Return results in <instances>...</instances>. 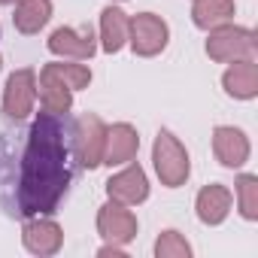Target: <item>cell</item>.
<instances>
[{
	"instance_id": "15",
	"label": "cell",
	"mask_w": 258,
	"mask_h": 258,
	"mask_svg": "<svg viewBox=\"0 0 258 258\" xmlns=\"http://www.w3.org/2000/svg\"><path fill=\"white\" fill-rule=\"evenodd\" d=\"M52 19V0H19L13 22L22 34H40Z\"/></svg>"
},
{
	"instance_id": "22",
	"label": "cell",
	"mask_w": 258,
	"mask_h": 258,
	"mask_svg": "<svg viewBox=\"0 0 258 258\" xmlns=\"http://www.w3.org/2000/svg\"><path fill=\"white\" fill-rule=\"evenodd\" d=\"M10 4H16V0H0V7H10Z\"/></svg>"
},
{
	"instance_id": "2",
	"label": "cell",
	"mask_w": 258,
	"mask_h": 258,
	"mask_svg": "<svg viewBox=\"0 0 258 258\" xmlns=\"http://www.w3.org/2000/svg\"><path fill=\"white\" fill-rule=\"evenodd\" d=\"M152 161H155V173H158L161 185L179 188L188 179V170H191L188 152L170 131H158L155 146H152Z\"/></svg>"
},
{
	"instance_id": "11",
	"label": "cell",
	"mask_w": 258,
	"mask_h": 258,
	"mask_svg": "<svg viewBox=\"0 0 258 258\" xmlns=\"http://www.w3.org/2000/svg\"><path fill=\"white\" fill-rule=\"evenodd\" d=\"M140 149V137L137 131L127 121H118L112 127H106V143H103V164L109 167H118V164H127L134 161Z\"/></svg>"
},
{
	"instance_id": "8",
	"label": "cell",
	"mask_w": 258,
	"mask_h": 258,
	"mask_svg": "<svg viewBox=\"0 0 258 258\" xmlns=\"http://www.w3.org/2000/svg\"><path fill=\"white\" fill-rule=\"evenodd\" d=\"M106 195H109V201L124 204V207L143 204V201L149 198V179H146L143 167L127 161V167H124L121 173H115V176L106 182Z\"/></svg>"
},
{
	"instance_id": "6",
	"label": "cell",
	"mask_w": 258,
	"mask_h": 258,
	"mask_svg": "<svg viewBox=\"0 0 258 258\" xmlns=\"http://www.w3.org/2000/svg\"><path fill=\"white\" fill-rule=\"evenodd\" d=\"M34 100H37V73L31 67H22L16 70L10 79H7V91H4V112L16 121L28 118L31 109H34Z\"/></svg>"
},
{
	"instance_id": "21",
	"label": "cell",
	"mask_w": 258,
	"mask_h": 258,
	"mask_svg": "<svg viewBox=\"0 0 258 258\" xmlns=\"http://www.w3.org/2000/svg\"><path fill=\"white\" fill-rule=\"evenodd\" d=\"M155 255L158 258H188L191 255V246H188V240L179 231H164L155 240Z\"/></svg>"
},
{
	"instance_id": "14",
	"label": "cell",
	"mask_w": 258,
	"mask_h": 258,
	"mask_svg": "<svg viewBox=\"0 0 258 258\" xmlns=\"http://www.w3.org/2000/svg\"><path fill=\"white\" fill-rule=\"evenodd\" d=\"M231 191L225 185H204L198 191V201H195V210H198V219L204 225H222L231 213Z\"/></svg>"
},
{
	"instance_id": "19",
	"label": "cell",
	"mask_w": 258,
	"mask_h": 258,
	"mask_svg": "<svg viewBox=\"0 0 258 258\" xmlns=\"http://www.w3.org/2000/svg\"><path fill=\"white\" fill-rule=\"evenodd\" d=\"M43 70H49L52 76H58L70 91L88 88V82H91V70H88L85 64H64V61H52V64H46Z\"/></svg>"
},
{
	"instance_id": "16",
	"label": "cell",
	"mask_w": 258,
	"mask_h": 258,
	"mask_svg": "<svg viewBox=\"0 0 258 258\" xmlns=\"http://www.w3.org/2000/svg\"><path fill=\"white\" fill-rule=\"evenodd\" d=\"M124 43H127V16L118 7H106L100 13V49L112 55Z\"/></svg>"
},
{
	"instance_id": "13",
	"label": "cell",
	"mask_w": 258,
	"mask_h": 258,
	"mask_svg": "<svg viewBox=\"0 0 258 258\" xmlns=\"http://www.w3.org/2000/svg\"><path fill=\"white\" fill-rule=\"evenodd\" d=\"M222 85L231 97L237 100H252L258 94V64L255 58H240V61H231V67L225 70L222 76Z\"/></svg>"
},
{
	"instance_id": "17",
	"label": "cell",
	"mask_w": 258,
	"mask_h": 258,
	"mask_svg": "<svg viewBox=\"0 0 258 258\" xmlns=\"http://www.w3.org/2000/svg\"><path fill=\"white\" fill-rule=\"evenodd\" d=\"M37 94H40L43 109H49V112H70V106H73V91L58 76H52L49 70H40Z\"/></svg>"
},
{
	"instance_id": "23",
	"label": "cell",
	"mask_w": 258,
	"mask_h": 258,
	"mask_svg": "<svg viewBox=\"0 0 258 258\" xmlns=\"http://www.w3.org/2000/svg\"><path fill=\"white\" fill-rule=\"evenodd\" d=\"M0 64H4V61H0Z\"/></svg>"
},
{
	"instance_id": "7",
	"label": "cell",
	"mask_w": 258,
	"mask_h": 258,
	"mask_svg": "<svg viewBox=\"0 0 258 258\" xmlns=\"http://www.w3.org/2000/svg\"><path fill=\"white\" fill-rule=\"evenodd\" d=\"M97 231L106 243L112 246H124V243H131L137 237V216L127 210L124 204H103L100 213H97Z\"/></svg>"
},
{
	"instance_id": "18",
	"label": "cell",
	"mask_w": 258,
	"mask_h": 258,
	"mask_svg": "<svg viewBox=\"0 0 258 258\" xmlns=\"http://www.w3.org/2000/svg\"><path fill=\"white\" fill-rule=\"evenodd\" d=\"M191 19L201 31H213L234 19V0H195Z\"/></svg>"
},
{
	"instance_id": "5",
	"label": "cell",
	"mask_w": 258,
	"mask_h": 258,
	"mask_svg": "<svg viewBox=\"0 0 258 258\" xmlns=\"http://www.w3.org/2000/svg\"><path fill=\"white\" fill-rule=\"evenodd\" d=\"M167 37H170V31H167L164 19L155 13H137L134 19H127V43H131V49L140 58H152V55L164 52Z\"/></svg>"
},
{
	"instance_id": "9",
	"label": "cell",
	"mask_w": 258,
	"mask_h": 258,
	"mask_svg": "<svg viewBox=\"0 0 258 258\" xmlns=\"http://www.w3.org/2000/svg\"><path fill=\"white\" fill-rule=\"evenodd\" d=\"M49 52L61 55V58H73V61H88L97 52L94 31L88 25H82V28H58L49 37Z\"/></svg>"
},
{
	"instance_id": "20",
	"label": "cell",
	"mask_w": 258,
	"mask_h": 258,
	"mask_svg": "<svg viewBox=\"0 0 258 258\" xmlns=\"http://www.w3.org/2000/svg\"><path fill=\"white\" fill-rule=\"evenodd\" d=\"M237 201H240L243 219L255 222V219H258V176L243 173V176L237 179Z\"/></svg>"
},
{
	"instance_id": "1",
	"label": "cell",
	"mask_w": 258,
	"mask_h": 258,
	"mask_svg": "<svg viewBox=\"0 0 258 258\" xmlns=\"http://www.w3.org/2000/svg\"><path fill=\"white\" fill-rule=\"evenodd\" d=\"M19 137V164L0 155V204L22 219L52 216L79 164L73 149V121L67 112L43 109Z\"/></svg>"
},
{
	"instance_id": "3",
	"label": "cell",
	"mask_w": 258,
	"mask_h": 258,
	"mask_svg": "<svg viewBox=\"0 0 258 258\" xmlns=\"http://www.w3.org/2000/svg\"><path fill=\"white\" fill-rule=\"evenodd\" d=\"M207 55L213 61H222V64H231V61H240V58H252L255 55V34L249 28H237V25H219L210 31V40H207Z\"/></svg>"
},
{
	"instance_id": "10",
	"label": "cell",
	"mask_w": 258,
	"mask_h": 258,
	"mask_svg": "<svg viewBox=\"0 0 258 258\" xmlns=\"http://www.w3.org/2000/svg\"><path fill=\"white\" fill-rule=\"evenodd\" d=\"M22 243L31 255H55L64 243V231L58 222L43 219V216H31L22 228Z\"/></svg>"
},
{
	"instance_id": "4",
	"label": "cell",
	"mask_w": 258,
	"mask_h": 258,
	"mask_svg": "<svg viewBox=\"0 0 258 258\" xmlns=\"http://www.w3.org/2000/svg\"><path fill=\"white\" fill-rule=\"evenodd\" d=\"M103 143H106V124L100 115L85 112L73 121V149H76V161L82 167H97L103 164Z\"/></svg>"
},
{
	"instance_id": "12",
	"label": "cell",
	"mask_w": 258,
	"mask_h": 258,
	"mask_svg": "<svg viewBox=\"0 0 258 258\" xmlns=\"http://www.w3.org/2000/svg\"><path fill=\"white\" fill-rule=\"evenodd\" d=\"M213 152L219 158V164L225 167H243L249 161V140L240 127L231 124H219L213 131Z\"/></svg>"
}]
</instances>
